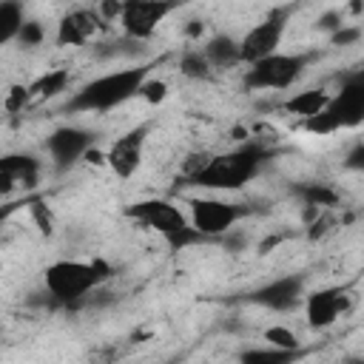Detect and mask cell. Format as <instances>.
<instances>
[{
	"mask_svg": "<svg viewBox=\"0 0 364 364\" xmlns=\"http://www.w3.org/2000/svg\"><path fill=\"white\" fill-rule=\"evenodd\" d=\"M270 159V151L259 142L239 145L225 154H213L205 159V165L185 182L205 191H242L250 179L259 176L262 165Z\"/></svg>",
	"mask_w": 364,
	"mask_h": 364,
	"instance_id": "obj_1",
	"label": "cell"
},
{
	"mask_svg": "<svg viewBox=\"0 0 364 364\" xmlns=\"http://www.w3.org/2000/svg\"><path fill=\"white\" fill-rule=\"evenodd\" d=\"M148 80V65H131V68H119V71H108L91 82H85L80 91H74L68 97V102L63 105V114H102L111 111L134 97H139L142 85Z\"/></svg>",
	"mask_w": 364,
	"mask_h": 364,
	"instance_id": "obj_2",
	"label": "cell"
},
{
	"mask_svg": "<svg viewBox=\"0 0 364 364\" xmlns=\"http://www.w3.org/2000/svg\"><path fill=\"white\" fill-rule=\"evenodd\" d=\"M111 273H114L111 264L100 256L97 259H60L43 270V287L54 304L77 307Z\"/></svg>",
	"mask_w": 364,
	"mask_h": 364,
	"instance_id": "obj_3",
	"label": "cell"
},
{
	"mask_svg": "<svg viewBox=\"0 0 364 364\" xmlns=\"http://www.w3.org/2000/svg\"><path fill=\"white\" fill-rule=\"evenodd\" d=\"M364 122V71H353L341 80L338 91L330 94L327 105L301 122V128L307 134L316 136H327L344 128H358Z\"/></svg>",
	"mask_w": 364,
	"mask_h": 364,
	"instance_id": "obj_4",
	"label": "cell"
},
{
	"mask_svg": "<svg viewBox=\"0 0 364 364\" xmlns=\"http://www.w3.org/2000/svg\"><path fill=\"white\" fill-rule=\"evenodd\" d=\"M125 216L134 219L136 225L159 233L171 250H182V247H191L196 242H205L193 230L188 216L173 202H168V199H139V202H131L125 208Z\"/></svg>",
	"mask_w": 364,
	"mask_h": 364,
	"instance_id": "obj_5",
	"label": "cell"
},
{
	"mask_svg": "<svg viewBox=\"0 0 364 364\" xmlns=\"http://www.w3.org/2000/svg\"><path fill=\"white\" fill-rule=\"evenodd\" d=\"M316 57L318 54H313V51H296V54L276 51V54H270L259 63H250L247 71H245L242 85L247 91H284L304 74V68Z\"/></svg>",
	"mask_w": 364,
	"mask_h": 364,
	"instance_id": "obj_6",
	"label": "cell"
},
{
	"mask_svg": "<svg viewBox=\"0 0 364 364\" xmlns=\"http://www.w3.org/2000/svg\"><path fill=\"white\" fill-rule=\"evenodd\" d=\"M250 213L253 208L239 202H222V199H205V196L188 199V222L202 239H216L222 233H230L233 225Z\"/></svg>",
	"mask_w": 364,
	"mask_h": 364,
	"instance_id": "obj_7",
	"label": "cell"
},
{
	"mask_svg": "<svg viewBox=\"0 0 364 364\" xmlns=\"http://www.w3.org/2000/svg\"><path fill=\"white\" fill-rule=\"evenodd\" d=\"M290 6H279L273 11L264 14L262 23H256L242 40H239V54H242V63L250 65V63H259L270 54L279 51L282 46V37L287 31V20H290Z\"/></svg>",
	"mask_w": 364,
	"mask_h": 364,
	"instance_id": "obj_8",
	"label": "cell"
},
{
	"mask_svg": "<svg viewBox=\"0 0 364 364\" xmlns=\"http://www.w3.org/2000/svg\"><path fill=\"white\" fill-rule=\"evenodd\" d=\"M97 142V134L88 131V128H80V125H60L48 134L46 139V151L51 156V165L54 171L65 173L71 171L82 156H88V151L94 148Z\"/></svg>",
	"mask_w": 364,
	"mask_h": 364,
	"instance_id": "obj_9",
	"label": "cell"
},
{
	"mask_svg": "<svg viewBox=\"0 0 364 364\" xmlns=\"http://www.w3.org/2000/svg\"><path fill=\"white\" fill-rule=\"evenodd\" d=\"M148 134H151V122H139L134 128H128L122 136H117L108 151H105V162L111 168L114 176L119 179H131L139 165H142V156H145V142H148Z\"/></svg>",
	"mask_w": 364,
	"mask_h": 364,
	"instance_id": "obj_10",
	"label": "cell"
},
{
	"mask_svg": "<svg viewBox=\"0 0 364 364\" xmlns=\"http://www.w3.org/2000/svg\"><path fill=\"white\" fill-rule=\"evenodd\" d=\"M173 9H176L173 3H159V0H128V3H122V11H119L122 34L128 40L145 43V40L154 37V31L159 28V23Z\"/></svg>",
	"mask_w": 364,
	"mask_h": 364,
	"instance_id": "obj_11",
	"label": "cell"
},
{
	"mask_svg": "<svg viewBox=\"0 0 364 364\" xmlns=\"http://www.w3.org/2000/svg\"><path fill=\"white\" fill-rule=\"evenodd\" d=\"M301 299H304V276L301 273H287V276L270 279L262 287L247 293V301H253L259 307H267L273 313L296 310L301 304Z\"/></svg>",
	"mask_w": 364,
	"mask_h": 364,
	"instance_id": "obj_12",
	"label": "cell"
},
{
	"mask_svg": "<svg viewBox=\"0 0 364 364\" xmlns=\"http://www.w3.org/2000/svg\"><path fill=\"white\" fill-rule=\"evenodd\" d=\"M347 307H350V293L341 284L318 287V290L304 296V313H307V324L313 330H327L330 324L338 321V316Z\"/></svg>",
	"mask_w": 364,
	"mask_h": 364,
	"instance_id": "obj_13",
	"label": "cell"
},
{
	"mask_svg": "<svg viewBox=\"0 0 364 364\" xmlns=\"http://www.w3.org/2000/svg\"><path fill=\"white\" fill-rule=\"evenodd\" d=\"M43 162L34 154H3L0 156V196H9L14 191H34L40 182Z\"/></svg>",
	"mask_w": 364,
	"mask_h": 364,
	"instance_id": "obj_14",
	"label": "cell"
},
{
	"mask_svg": "<svg viewBox=\"0 0 364 364\" xmlns=\"http://www.w3.org/2000/svg\"><path fill=\"white\" fill-rule=\"evenodd\" d=\"M105 23L97 9H71L57 23V46H82L88 43Z\"/></svg>",
	"mask_w": 364,
	"mask_h": 364,
	"instance_id": "obj_15",
	"label": "cell"
},
{
	"mask_svg": "<svg viewBox=\"0 0 364 364\" xmlns=\"http://www.w3.org/2000/svg\"><path fill=\"white\" fill-rule=\"evenodd\" d=\"M202 54L208 60V65L213 71H225V68H233L242 63V54H239V40L230 37V34H213L205 40L202 46Z\"/></svg>",
	"mask_w": 364,
	"mask_h": 364,
	"instance_id": "obj_16",
	"label": "cell"
},
{
	"mask_svg": "<svg viewBox=\"0 0 364 364\" xmlns=\"http://www.w3.org/2000/svg\"><path fill=\"white\" fill-rule=\"evenodd\" d=\"M290 191H293V196L301 199V205L310 213H318L321 208H336L338 205V191L330 188L327 182H301V185H293Z\"/></svg>",
	"mask_w": 364,
	"mask_h": 364,
	"instance_id": "obj_17",
	"label": "cell"
},
{
	"mask_svg": "<svg viewBox=\"0 0 364 364\" xmlns=\"http://www.w3.org/2000/svg\"><path fill=\"white\" fill-rule=\"evenodd\" d=\"M327 100H330V94L324 91V88H307V91H299V94H293L290 100H284V111L287 114H293V117H301V122L304 119H310V117H316L324 105H327Z\"/></svg>",
	"mask_w": 364,
	"mask_h": 364,
	"instance_id": "obj_18",
	"label": "cell"
},
{
	"mask_svg": "<svg viewBox=\"0 0 364 364\" xmlns=\"http://www.w3.org/2000/svg\"><path fill=\"white\" fill-rule=\"evenodd\" d=\"M68 82H71V74L65 68H51L43 77H37L28 85V91H31V100H54L57 94H63L68 88Z\"/></svg>",
	"mask_w": 364,
	"mask_h": 364,
	"instance_id": "obj_19",
	"label": "cell"
},
{
	"mask_svg": "<svg viewBox=\"0 0 364 364\" xmlns=\"http://www.w3.org/2000/svg\"><path fill=\"white\" fill-rule=\"evenodd\" d=\"M23 23H26V11H23V6L14 3V0H3V3H0V46L17 40Z\"/></svg>",
	"mask_w": 364,
	"mask_h": 364,
	"instance_id": "obj_20",
	"label": "cell"
},
{
	"mask_svg": "<svg viewBox=\"0 0 364 364\" xmlns=\"http://www.w3.org/2000/svg\"><path fill=\"white\" fill-rule=\"evenodd\" d=\"M301 353L276 350V347H247L239 353V364H296Z\"/></svg>",
	"mask_w": 364,
	"mask_h": 364,
	"instance_id": "obj_21",
	"label": "cell"
},
{
	"mask_svg": "<svg viewBox=\"0 0 364 364\" xmlns=\"http://www.w3.org/2000/svg\"><path fill=\"white\" fill-rule=\"evenodd\" d=\"M179 71H182V77H188V80H208V77L213 74V68L208 65L202 48L185 51V54L179 57Z\"/></svg>",
	"mask_w": 364,
	"mask_h": 364,
	"instance_id": "obj_22",
	"label": "cell"
},
{
	"mask_svg": "<svg viewBox=\"0 0 364 364\" xmlns=\"http://www.w3.org/2000/svg\"><path fill=\"white\" fill-rule=\"evenodd\" d=\"M264 341H270V347L276 350H293V353H301V344L296 338V333L290 327H282V324H273L264 330Z\"/></svg>",
	"mask_w": 364,
	"mask_h": 364,
	"instance_id": "obj_23",
	"label": "cell"
},
{
	"mask_svg": "<svg viewBox=\"0 0 364 364\" xmlns=\"http://www.w3.org/2000/svg\"><path fill=\"white\" fill-rule=\"evenodd\" d=\"M43 40H46L43 23L40 20H26L23 28H20V34H17L20 48H37V46H43Z\"/></svg>",
	"mask_w": 364,
	"mask_h": 364,
	"instance_id": "obj_24",
	"label": "cell"
},
{
	"mask_svg": "<svg viewBox=\"0 0 364 364\" xmlns=\"http://www.w3.org/2000/svg\"><path fill=\"white\" fill-rule=\"evenodd\" d=\"M28 102H31V91H28V85H11L9 94H6V100H3V108H6L9 114H20Z\"/></svg>",
	"mask_w": 364,
	"mask_h": 364,
	"instance_id": "obj_25",
	"label": "cell"
},
{
	"mask_svg": "<svg viewBox=\"0 0 364 364\" xmlns=\"http://www.w3.org/2000/svg\"><path fill=\"white\" fill-rule=\"evenodd\" d=\"M139 97H145L148 102H162L165 97H168V82H162V80H145V85H142V91H139Z\"/></svg>",
	"mask_w": 364,
	"mask_h": 364,
	"instance_id": "obj_26",
	"label": "cell"
},
{
	"mask_svg": "<svg viewBox=\"0 0 364 364\" xmlns=\"http://www.w3.org/2000/svg\"><path fill=\"white\" fill-rule=\"evenodd\" d=\"M361 40V26H341L338 31L330 34V46H350Z\"/></svg>",
	"mask_w": 364,
	"mask_h": 364,
	"instance_id": "obj_27",
	"label": "cell"
},
{
	"mask_svg": "<svg viewBox=\"0 0 364 364\" xmlns=\"http://www.w3.org/2000/svg\"><path fill=\"white\" fill-rule=\"evenodd\" d=\"M344 26V14L341 11H336V9H330V11H324L318 20H316V28H321V31H338Z\"/></svg>",
	"mask_w": 364,
	"mask_h": 364,
	"instance_id": "obj_28",
	"label": "cell"
},
{
	"mask_svg": "<svg viewBox=\"0 0 364 364\" xmlns=\"http://www.w3.org/2000/svg\"><path fill=\"white\" fill-rule=\"evenodd\" d=\"M347 168H364V142H355V148L350 151V156H347Z\"/></svg>",
	"mask_w": 364,
	"mask_h": 364,
	"instance_id": "obj_29",
	"label": "cell"
},
{
	"mask_svg": "<svg viewBox=\"0 0 364 364\" xmlns=\"http://www.w3.org/2000/svg\"><path fill=\"white\" fill-rule=\"evenodd\" d=\"M23 205H26V202H3V205H0V230H3V225L9 222V216H11L17 208H23Z\"/></svg>",
	"mask_w": 364,
	"mask_h": 364,
	"instance_id": "obj_30",
	"label": "cell"
},
{
	"mask_svg": "<svg viewBox=\"0 0 364 364\" xmlns=\"http://www.w3.org/2000/svg\"><path fill=\"white\" fill-rule=\"evenodd\" d=\"M188 34H191V37H199V34H202V20H191Z\"/></svg>",
	"mask_w": 364,
	"mask_h": 364,
	"instance_id": "obj_31",
	"label": "cell"
},
{
	"mask_svg": "<svg viewBox=\"0 0 364 364\" xmlns=\"http://www.w3.org/2000/svg\"><path fill=\"white\" fill-rule=\"evenodd\" d=\"M344 364H364L361 358H350V361H344Z\"/></svg>",
	"mask_w": 364,
	"mask_h": 364,
	"instance_id": "obj_32",
	"label": "cell"
}]
</instances>
